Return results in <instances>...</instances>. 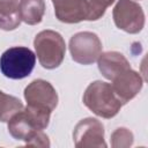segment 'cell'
I'll return each instance as SVG.
<instances>
[{
	"label": "cell",
	"mask_w": 148,
	"mask_h": 148,
	"mask_svg": "<svg viewBox=\"0 0 148 148\" xmlns=\"http://www.w3.org/2000/svg\"><path fill=\"white\" fill-rule=\"evenodd\" d=\"M111 82L112 83L110 84L123 105L133 99L140 92L143 86V80L141 75L132 68H128L117 74L111 80Z\"/></svg>",
	"instance_id": "9"
},
{
	"label": "cell",
	"mask_w": 148,
	"mask_h": 148,
	"mask_svg": "<svg viewBox=\"0 0 148 148\" xmlns=\"http://www.w3.org/2000/svg\"><path fill=\"white\" fill-rule=\"evenodd\" d=\"M18 0H0V29L15 30L21 23Z\"/></svg>",
	"instance_id": "12"
},
{
	"label": "cell",
	"mask_w": 148,
	"mask_h": 148,
	"mask_svg": "<svg viewBox=\"0 0 148 148\" xmlns=\"http://www.w3.org/2000/svg\"><path fill=\"white\" fill-rule=\"evenodd\" d=\"M21 20L29 24L36 25L42 22L45 13L44 0H20L18 3Z\"/></svg>",
	"instance_id": "13"
},
{
	"label": "cell",
	"mask_w": 148,
	"mask_h": 148,
	"mask_svg": "<svg viewBox=\"0 0 148 148\" xmlns=\"http://www.w3.org/2000/svg\"><path fill=\"white\" fill-rule=\"evenodd\" d=\"M116 0H87L88 17L87 21H97L104 14L108 7H110Z\"/></svg>",
	"instance_id": "16"
},
{
	"label": "cell",
	"mask_w": 148,
	"mask_h": 148,
	"mask_svg": "<svg viewBox=\"0 0 148 148\" xmlns=\"http://www.w3.org/2000/svg\"><path fill=\"white\" fill-rule=\"evenodd\" d=\"M36 56L42 67L46 69L58 68L66 53V43L62 36L54 30H43L34 39Z\"/></svg>",
	"instance_id": "3"
},
{
	"label": "cell",
	"mask_w": 148,
	"mask_h": 148,
	"mask_svg": "<svg viewBox=\"0 0 148 148\" xmlns=\"http://www.w3.org/2000/svg\"><path fill=\"white\" fill-rule=\"evenodd\" d=\"M112 16L116 27L128 34H139L145 27L143 9L133 0H118Z\"/></svg>",
	"instance_id": "6"
},
{
	"label": "cell",
	"mask_w": 148,
	"mask_h": 148,
	"mask_svg": "<svg viewBox=\"0 0 148 148\" xmlns=\"http://www.w3.org/2000/svg\"><path fill=\"white\" fill-rule=\"evenodd\" d=\"M68 46L72 59L81 65L94 64L102 53V42L99 37L91 31L74 34L69 39Z\"/></svg>",
	"instance_id": "5"
},
{
	"label": "cell",
	"mask_w": 148,
	"mask_h": 148,
	"mask_svg": "<svg viewBox=\"0 0 148 148\" xmlns=\"http://www.w3.org/2000/svg\"><path fill=\"white\" fill-rule=\"evenodd\" d=\"M54 7L56 17L62 23H79L87 21V0H51Z\"/></svg>",
	"instance_id": "10"
},
{
	"label": "cell",
	"mask_w": 148,
	"mask_h": 148,
	"mask_svg": "<svg viewBox=\"0 0 148 148\" xmlns=\"http://www.w3.org/2000/svg\"><path fill=\"white\" fill-rule=\"evenodd\" d=\"M82 101L92 113L105 119L117 116L123 106L111 84L99 80L91 82L86 88Z\"/></svg>",
	"instance_id": "1"
},
{
	"label": "cell",
	"mask_w": 148,
	"mask_h": 148,
	"mask_svg": "<svg viewBox=\"0 0 148 148\" xmlns=\"http://www.w3.org/2000/svg\"><path fill=\"white\" fill-rule=\"evenodd\" d=\"M36 64V54L25 46H14L6 50L0 57L1 73L13 80L29 76Z\"/></svg>",
	"instance_id": "4"
},
{
	"label": "cell",
	"mask_w": 148,
	"mask_h": 148,
	"mask_svg": "<svg viewBox=\"0 0 148 148\" xmlns=\"http://www.w3.org/2000/svg\"><path fill=\"white\" fill-rule=\"evenodd\" d=\"M25 145L37 146V147H50V140H49V136L43 131H38L25 142Z\"/></svg>",
	"instance_id": "17"
},
{
	"label": "cell",
	"mask_w": 148,
	"mask_h": 148,
	"mask_svg": "<svg viewBox=\"0 0 148 148\" xmlns=\"http://www.w3.org/2000/svg\"><path fill=\"white\" fill-rule=\"evenodd\" d=\"M133 133L125 127H119L111 134V147L113 148H128L133 145Z\"/></svg>",
	"instance_id": "15"
},
{
	"label": "cell",
	"mask_w": 148,
	"mask_h": 148,
	"mask_svg": "<svg viewBox=\"0 0 148 148\" xmlns=\"http://www.w3.org/2000/svg\"><path fill=\"white\" fill-rule=\"evenodd\" d=\"M97 66L101 74L110 81L117 74L131 68L126 57L117 51H108L101 53L97 58Z\"/></svg>",
	"instance_id": "11"
},
{
	"label": "cell",
	"mask_w": 148,
	"mask_h": 148,
	"mask_svg": "<svg viewBox=\"0 0 148 148\" xmlns=\"http://www.w3.org/2000/svg\"><path fill=\"white\" fill-rule=\"evenodd\" d=\"M24 99L27 105L34 109L52 112L58 105V94L54 87L46 80L36 79L24 89Z\"/></svg>",
	"instance_id": "7"
},
{
	"label": "cell",
	"mask_w": 148,
	"mask_h": 148,
	"mask_svg": "<svg viewBox=\"0 0 148 148\" xmlns=\"http://www.w3.org/2000/svg\"><path fill=\"white\" fill-rule=\"evenodd\" d=\"M74 145L77 148L97 147L105 148L106 142L104 140V126L96 118L81 119L73 131Z\"/></svg>",
	"instance_id": "8"
},
{
	"label": "cell",
	"mask_w": 148,
	"mask_h": 148,
	"mask_svg": "<svg viewBox=\"0 0 148 148\" xmlns=\"http://www.w3.org/2000/svg\"><path fill=\"white\" fill-rule=\"evenodd\" d=\"M21 109H23V104L17 97L5 94L0 90V121H8L12 116Z\"/></svg>",
	"instance_id": "14"
},
{
	"label": "cell",
	"mask_w": 148,
	"mask_h": 148,
	"mask_svg": "<svg viewBox=\"0 0 148 148\" xmlns=\"http://www.w3.org/2000/svg\"><path fill=\"white\" fill-rule=\"evenodd\" d=\"M50 116V112L40 111L27 105L13 114L7 121L8 132L15 140L27 142L36 132L43 131L49 126Z\"/></svg>",
	"instance_id": "2"
}]
</instances>
